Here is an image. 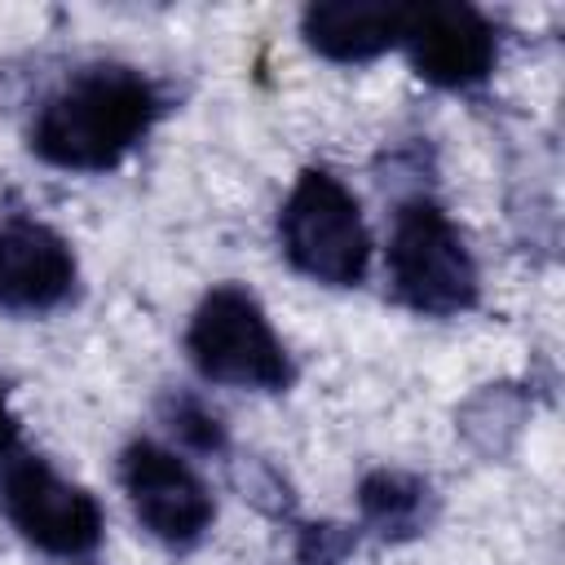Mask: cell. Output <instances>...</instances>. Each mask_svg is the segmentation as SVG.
Instances as JSON below:
<instances>
[{
  "label": "cell",
  "mask_w": 565,
  "mask_h": 565,
  "mask_svg": "<svg viewBox=\"0 0 565 565\" xmlns=\"http://www.w3.org/2000/svg\"><path fill=\"white\" fill-rule=\"evenodd\" d=\"M393 291L419 313H459L477 300V265L437 203H406L388 243Z\"/></svg>",
  "instance_id": "obj_3"
},
{
  "label": "cell",
  "mask_w": 565,
  "mask_h": 565,
  "mask_svg": "<svg viewBox=\"0 0 565 565\" xmlns=\"http://www.w3.org/2000/svg\"><path fill=\"white\" fill-rule=\"evenodd\" d=\"M278 234H282V252L291 256V265L331 287L358 282L371 256L358 199L322 168L300 172V181L291 185L282 203Z\"/></svg>",
  "instance_id": "obj_2"
},
{
  "label": "cell",
  "mask_w": 565,
  "mask_h": 565,
  "mask_svg": "<svg viewBox=\"0 0 565 565\" xmlns=\"http://www.w3.org/2000/svg\"><path fill=\"white\" fill-rule=\"evenodd\" d=\"M406 4L388 0H331L305 9V40L335 62H366L402 40Z\"/></svg>",
  "instance_id": "obj_9"
},
{
  "label": "cell",
  "mask_w": 565,
  "mask_h": 565,
  "mask_svg": "<svg viewBox=\"0 0 565 565\" xmlns=\"http://www.w3.org/2000/svg\"><path fill=\"white\" fill-rule=\"evenodd\" d=\"M124 490L150 534L163 543H194L212 521V494L207 486L163 446L132 441L119 463Z\"/></svg>",
  "instance_id": "obj_6"
},
{
  "label": "cell",
  "mask_w": 565,
  "mask_h": 565,
  "mask_svg": "<svg viewBox=\"0 0 565 565\" xmlns=\"http://www.w3.org/2000/svg\"><path fill=\"white\" fill-rule=\"evenodd\" d=\"M154 110V88L141 75L128 66H93L44 102L31 128V146L57 168L97 172L137 146Z\"/></svg>",
  "instance_id": "obj_1"
},
{
  "label": "cell",
  "mask_w": 565,
  "mask_h": 565,
  "mask_svg": "<svg viewBox=\"0 0 565 565\" xmlns=\"http://www.w3.org/2000/svg\"><path fill=\"white\" fill-rule=\"evenodd\" d=\"M185 344L207 380L238 388H282L291 380L287 349L243 287H216L199 305Z\"/></svg>",
  "instance_id": "obj_4"
},
{
  "label": "cell",
  "mask_w": 565,
  "mask_h": 565,
  "mask_svg": "<svg viewBox=\"0 0 565 565\" xmlns=\"http://www.w3.org/2000/svg\"><path fill=\"white\" fill-rule=\"evenodd\" d=\"M402 44L411 49V62L424 79L459 88L477 84L494 62V31L490 22L459 0H424L406 4Z\"/></svg>",
  "instance_id": "obj_7"
},
{
  "label": "cell",
  "mask_w": 565,
  "mask_h": 565,
  "mask_svg": "<svg viewBox=\"0 0 565 565\" xmlns=\"http://www.w3.org/2000/svg\"><path fill=\"white\" fill-rule=\"evenodd\" d=\"M419 486L415 481H406V477H393V472H380V477H371L366 486H362V508H366V516H375L380 525H406V521H415V512H419Z\"/></svg>",
  "instance_id": "obj_10"
},
{
  "label": "cell",
  "mask_w": 565,
  "mask_h": 565,
  "mask_svg": "<svg viewBox=\"0 0 565 565\" xmlns=\"http://www.w3.org/2000/svg\"><path fill=\"white\" fill-rule=\"evenodd\" d=\"M9 521L44 552L79 556L102 539V508L88 490L62 481L44 459H13L0 481Z\"/></svg>",
  "instance_id": "obj_5"
},
{
  "label": "cell",
  "mask_w": 565,
  "mask_h": 565,
  "mask_svg": "<svg viewBox=\"0 0 565 565\" xmlns=\"http://www.w3.org/2000/svg\"><path fill=\"white\" fill-rule=\"evenodd\" d=\"M13 441H18V419H13V411H9V402L0 393V459L13 450Z\"/></svg>",
  "instance_id": "obj_11"
},
{
  "label": "cell",
  "mask_w": 565,
  "mask_h": 565,
  "mask_svg": "<svg viewBox=\"0 0 565 565\" xmlns=\"http://www.w3.org/2000/svg\"><path fill=\"white\" fill-rule=\"evenodd\" d=\"M75 287L71 247L40 221L0 225V305L4 309H53Z\"/></svg>",
  "instance_id": "obj_8"
}]
</instances>
